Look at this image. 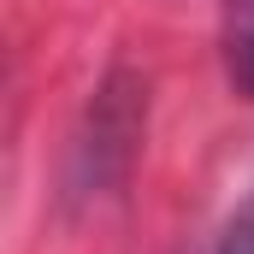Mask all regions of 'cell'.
Returning <instances> with one entry per match:
<instances>
[{
  "mask_svg": "<svg viewBox=\"0 0 254 254\" xmlns=\"http://www.w3.org/2000/svg\"><path fill=\"white\" fill-rule=\"evenodd\" d=\"M231 12H254V0H225V18Z\"/></svg>",
  "mask_w": 254,
  "mask_h": 254,
  "instance_id": "277c9868",
  "label": "cell"
},
{
  "mask_svg": "<svg viewBox=\"0 0 254 254\" xmlns=\"http://www.w3.org/2000/svg\"><path fill=\"white\" fill-rule=\"evenodd\" d=\"M225 77L243 101H254V12L225 18Z\"/></svg>",
  "mask_w": 254,
  "mask_h": 254,
  "instance_id": "7a4b0ae2",
  "label": "cell"
},
{
  "mask_svg": "<svg viewBox=\"0 0 254 254\" xmlns=\"http://www.w3.org/2000/svg\"><path fill=\"white\" fill-rule=\"evenodd\" d=\"M213 254H254V190L243 195V207L225 219V231H219V249Z\"/></svg>",
  "mask_w": 254,
  "mask_h": 254,
  "instance_id": "3957f363",
  "label": "cell"
},
{
  "mask_svg": "<svg viewBox=\"0 0 254 254\" xmlns=\"http://www.w3.org/2000/svg\"><path fill=\"white\" fill-rule=\"evenodd\" d=\"M142 125H148V83L125 65L107 71L89 101V119L71 142V195L95 201L119 190L142 154Z\"/></svg>",
  "mask_w": 254,
  "mask_h": 254,
  "instance_id": "6da1fadb",
  "label": "cell"
}]
</instances>
